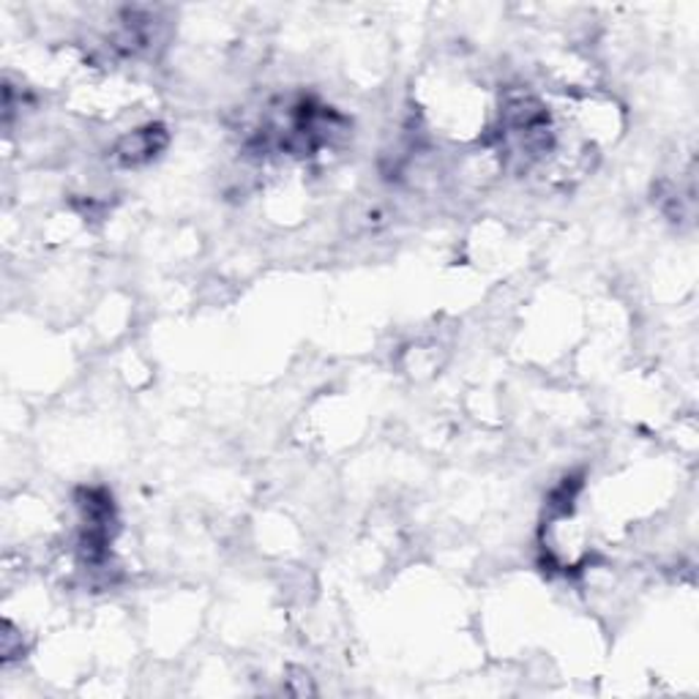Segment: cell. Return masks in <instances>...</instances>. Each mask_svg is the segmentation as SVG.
Masks as SVG:
<instances>
[{
  "label": "cell",
  "mask_w": 699,
  "mask_h": 699,
  "mask_svg": "<svg viewBox=\"0 0 699 699\" xmlns=\"http://www.w3.org/2000/svg\"><path fill=\"white\" fill-rule=\"evenodd\" d=\"M164 145H167V131H164V126H145V129L131 131V135H126L124 140L118 142L115 159H118L124 167H137V164L151 162Z\"/></svg>",
  "instance_id": "6da1fadb"
}]
</instances>
